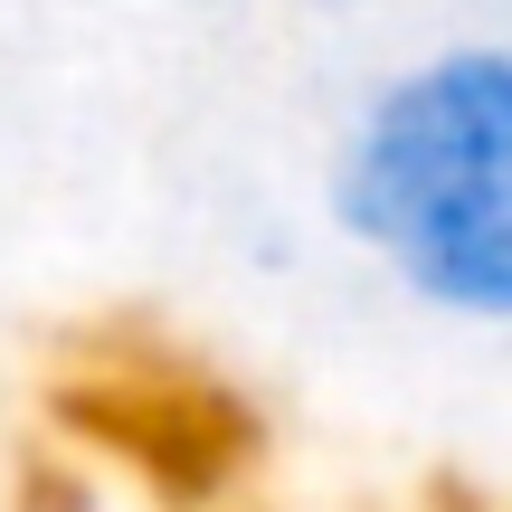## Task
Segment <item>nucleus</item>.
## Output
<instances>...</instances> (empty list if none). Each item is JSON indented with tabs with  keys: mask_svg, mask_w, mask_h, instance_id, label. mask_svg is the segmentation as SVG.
I'll use <instances>...</instances> for the list:
<instances>
[{
	"mask_svg": "<svg viewBox=\"0 0 512 512\" xmlns=\"http://www.w3.org/2000/svg\"><path fill=\"white\" fill-rule=\"evenodd\" d=\"M332 228L446 323H512V48L399 67L332 152Z\"/></svg>",
	"mask_w": 512,
	"mask_h": 512,
	"instance_id": "f257e3e1",
	"label": "nucleus"
}]
</instances>
